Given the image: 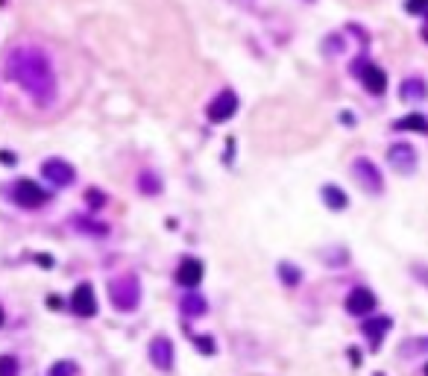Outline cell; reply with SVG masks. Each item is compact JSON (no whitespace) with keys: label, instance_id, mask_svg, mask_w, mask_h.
Listing matches in <instances>:
<instances>
[{"label":"cell","instance_id":"11","mask_svg":"<svg viewBox=\"0 0 428 376\" xmlns=\"http://www.w3.org/2000/svg\"><path fill=\"white\" fill-rule=\"evenodd\" d=\"M176 283L182 285V288H196L203 283V261L200 259H182L179 261V268H176Z\"/></svg>","mask_w":428,"mask_h":376},{"label":"cell","instance_id":"22","mask_svg":"<svg viewBox=\"0 0 428 376\" xmlns=\"http://www.w3.org/2000/svg\"><path fill=\"white\" fill-rule=\"evenodd\" d=\"M21 365L15 356H0V376H18Z\"/></svg>","mask_w":428,"mask_h":376},{"label":"cell","instance_id":"5","mask_svg":"<svg viewBox=\"0 0 428 376\" xmlns=\"http://www.w3.org/2000/svg\"><path fill=\"white\" fill-rule=\"evenodd\" d=\"M352 74L361 79V86H364L370 94H384L387 91V74L378 68V65H373V62H352Z\"/></svg>","mask_w":428,"mask_h":376},{"label":"cell","instance_id":"27","mask_svg":"<svg viewBox=\"0 0 428 376\" xmlns=\"http://www.w3.org/2000/svg\"><path fill=\"white\" fill-rule=\"evenodd\" d=\"M39 265H41V268H53V256H44V253H41V256H39Z\"/></svg>","mask_w":428,"mask_h":376},{"label":"cell","instance_id":"31","mask_svg":"<svg viewBox=\"0 0 428 376\" xmlns=\"http://www.w3.org/2000/svg\"><path fill=\"white\" fill-rule=\"evenodd\" d=\"M425 376H428V365H425Z\"/></svg>","mask_w":428,"mask_h":376},{"label":"cell","instance_id":"24","mask_svg":"<svg viewBox=\"0 0 428 376\" xmlns=\"http://www.w3.org/2000/svg\"><path fill=\"white\" fill-rule=\"evenodd\" d=\"M405 9L410 15H428V0H408Z\"/></svg>","mask_w":428,"mask_h":376},{"label":"cell","instance_id":"19","mask_svg":"<svg viewBox=\"0 0 428 376\" xmlns=\"http://www.w3.org/2000/svg\"><path fill=\"white\" fill-rule=\"evenodd\" d=\"M74 230H82L88 235H109V226L100 223V221H88V218H76L74 221Z\"/></svg>","mask_w":428,"mask_h":376},{"label":"cell","instance_id":"29","mask_svg":"<svg viewBox=\"0 0 428 376\" xmlns=\"http://www.w3.org/2000/svg\"><path fill=\"white\" fill-rule=\"evenodd\" d=\"M47 306H53V309H59V306H62V300H59V297H47Z\"/></svg>","mask_w":428,"mask_h":376},{"label":"cell","instance_id":"4","mask_svg":"<svg viewBox=\"0 0 428 376\" xmlns=\"http://www.w3.org/2000/svg\"><path fill=\"white\" fill-rule=\"evenodd\" d=\"M352 176H355L358 183L364 186V191H370V194H382V191H384V176H382V171L375 168V162L367 159V156H358V159L352 162Z\"/></svg>","mask_w":428,"mask_h":376},{"label":"cell","instance_id":"7","mask_svg":"<svg viewBox=\"0 0 428 376\" xmlns=\"http://www.w3.org/2000/svg\"><path fill=\"white\" fill-rule=\"evenodd\" d=\"M387 162H390L393 171H399V174H414V171H417V150H414L410 144H405V141L390 144Z\"/></svg>","mask_w":428,"mask_h":376},{"label":"cell","instance_id":"18","mask_svg":"<svg viewBox=\"0 0 428 376\" xmlns=\"http://www.w3.org/2000/svg\"><path fill=\"white\" fill-rule=\"evenodd\" d=\"M279 280H282L285 285H290V288H296L302 283V271L296 265H290V261H282V265H279Z\"/></svg>","mask_w":428,"mask_h":376},{"label":"cell","instance_id":"15","mask_svg":"<svg viewBox=\"0 0 428 376\" xmlns=\"http://www.w3.org/2000/svg\"><path fill=\"white\" fill-rule=\"evenodd\" d=\"M393 129H396V133H422V136H428V118L420 115V112H410V115H405V118H399L396 124H393Z\"/></svg>","mask_w":428,"mask_h":376},{"label":"cell","instance_id":"20","mask_svg":"<svg viewBox=\"0 0 428 376\" xmlns=\"http://www.w3.org/2000/svg\"><path fill=\"white\" fill-rule=\"evenodd\" d=\"M138 186H141L144 194H159V191H161V179H159L153 171H141Z\"/></svg>","mask_w":428,"mask_h":376},{"label":"cell","instance_id":"3","mask_svg":"<svg viewBox=\"0 0 428 376\" xmlns=\"http://www.w3.org/2000/svg\"><path fill=\"white\" fill-rule=\"evenodd\" d=\"M9 197L18 203L21 209H39V206L47 203V197H51V194H47L39 183H32V179H18V183L12 186Z\"/></svg>","mask_w":428,"mask_h":376},{"label":"cell","instance_id":"16","mask_svg":"<svg viewBox=\"0 0 428 376\" xmlns=\"http://www.w3.org/2000/svg\"><path fill=\"white\" fill-rule=\"evenodd\" d=\"M320 197L328 209H335V212H343L349 206V197H347V191H343L340 186H323L320 188Z\"/></svg>","mask_w":428,"mask_h":376},{"label":"cell","instance_id":"17","mask_svg":"<svg viewBox=\"0 0 428 376\" xmlns=\"http://www.w3.org/2000/svg\"><path fill=\"white\" fill-rule=\"evenodd\" d=\"M179 306H182V312H185L188 318H203V315H206V309H208L206 297H203V294H196L194 288H191V294H185L182 303H179Z\"/></svg>","mask_w":428,"mask_h":376},{"label":"cell","instance_id":"9","mask_svg":"<svg viewBox=\"0 0 428 376\" xmlns=\"http://www.w3.org/2000/svg\"><path fill=\"white\" fill-rule=\"evenodd\" d=\"M71 309H74V315H79V318H94L97 315V297H94V288L88 283H82V285L74 288Z\"/></svg>","mask_w":428,"mask_h":376},{"label":"cell","instance_id":"23","mask_svg":"<svg viewBox=\"0 0 428 376\" xmlns=\"http://www.w3.org/2000/svg\"><path fill=\"white\" fill-rule=\"evenodd\" d=\"M188 335H191V332H188ZM191 341H194L196 347H200L203 356H214V350H218V347H214V338H208V335H191Z\"/></svg>","mask_w":428,"mask_h":376},{"label":"cell","instance_id":"30","mask_svg":"<svg viewBox=\"0 0 428 376\" xmlns=\"http://www.w3.org/2000/svg\"><path fill=\"white\" fill-rule=\"evenodd\" d=\"M4 320H6V315H4V306H0V326H4Z\"/></svg>","mask_w":428,"mask_h":376},{"label":"cell","instance_id":"26","mask_svg":"<svg viewBox=\"0 0 428 376\" xmlns=\"http://www.w3.org/2000/svg\"><path fill=\"white\" fill-rule=\"evenodd\" d=\"M410 273H414L420 283H425V285H428V268H422V265H414V268H410Z\"/></svg>","mask_w":428,"mask_h":376},{"label":"cell","instance_id":"32","mask_svg":"<svg viewBox=\"0 0 428 376\" xmlns=\"http://www.w3.org/2000/svg\"><path fill=\"white\" fill-rule=\"evenodd\" d=\"M375 376H382V373H375Z\"/></svg>","mask_w":428,"mask_h":376},{"label":"cell","instance_id":"25","mask_svg":"<svg viewBox=\"0 0 428 376\" xmlns=\"http://www.w3.org/2000/svg\"><path fill=\"white\" fill-rule=\"evenodd\" d=\"M86 200H88V206H103L106 203V197L97 188H88V194H86Z\"/></svg>","mask_w":428,"mask_h":376},{"label":"cell","instance_id":"2","mask_svg":"<svg viewBox=\"0 0 428 376\" xmlns=\"http://www.w3.org/2000/svg\"><path fill=\"white\" fill-rule=\"evenodd\" d=\"M109 300L118 312H133L141 303V285H138V276L135 273H126V276H118L112 280L109 285Z\"/></svg>","mask_w":428,"mask_h":376},{"label":"cell","instance_id":"13","mask_svg":"<svg viewBox=\"0 0 428 376\" xmlns=\"http://www.w3.org/2000/svg\"><path fill=\"white\" fill-rule=\"evenodd\" d=\"M390 326H393V320H390L387 315H382V318H370V320H364V326H361V332L367 335L370 347L378 350V347L384 344V335L390 332Z\"/></svg>","mask_w":428,"mask_h":376},{"label":"cell","instance_id":"6","mask_svg":"<svg viewBox=\"0 0 428 376\" xmlns=\"http://www.w3.org/2000/svg\"><path fill=\"white\" fill-rule=\"evenodd\" d=\"M238 112V94L235 91H220L208 103V121L211 124H226Z\"/></svg>","mask_w":428,"mask_h":376},{"label":"cell","instance_id":"10","mask_svg":"<svg viewBox=\"0 0 428 376\" xmlns=\"http://www.w3.org/2000/svg\"><path fill=\"white\" fill-rule=\"evenodd\" d=\"M373 309H375V294H373L370 288L358 285V288H352V291L347 294V312H349V315L364 318V315L373 312Z\"/></svg>","mask_w":428,"mask_h":376},{"label":"cell","instance_id":"21","mask_svg":"<svg viewBox=\"0 0 428 376\" xmlns=\"http://www.w3.org/2000/svg\"><path fill=\"white\" fill-rule=\"evenodd\" d=\"M76 373H79L76 362H68V358H62V362L51 365V370H47V376H76Z\"/></svg>","mask_w":428,"mask_h":376},{"label":"cell","instance_id":"8","mask_svg":"<svg viewBox=\"0 0 428 376\" xmlns=\"http://www.w3.org/2000/svg\"><path fill=\"white\" fill-rule=\"evenodd\" d=\"M41 174H44V179L51 186H71L74 179H76V171L65 159H44Z\"/></svg>","mask_w":428,"mask_h":376},{"label":"cell","instance_id":"1","mask_svg":"<svg viewBox=\"0 0 428 376\" xmlns=\"http://www.w3.org/2000/svg\"><path fill=\"white\" fill-rule=\"evenodd\" d=\"M6 77L12 83H18L39 106L53 103L56 97V74L53 62L47 59L44 51L39 47H15L6 56Z\"/></svg>","mask_w":428,"mask_h":376},{"label":"cell","instance_id":"12","mask_svg":"<svg viewBox=\"0 0 428 376\" xmlns=\"http://www.w3.org/2000/svg\"><path fill=\"white\" fill-rule=\"evenodd\" d=\"M150 362L159 368V370H170L173 368V341L170 338H153L150 341Z\"/></svg>","mask_w":428,"mask_h":376},{"label":"cell","instance_id":"14","mask_svg":"<svg viewBox=\"0 0 428 376\" xmlns=\"http://www.w3.org/2000/svg\"><path fill=\"white\" fill-rule=\"evenodd\" d=\"M399 97L402 101H425L428 97V83L425 79H420V77H408V79H402V86H399Z\"/></svg>","mask_w":428,"mask_h":376},{"label":"cell","instance_id":"28","mask_svg":"<svg viewBox=\"0 0 428 376\" xmlns=\"http://www.w3.org/2000/svg\"><path fill=\"white\" fill-rule=\"evenodd\" d=\"M349 362H352V365H355V368H358V365H361V353H358V350H355V347H352V350H349Z\"/></svg>","mask_w":428,"mask_h":376}]
</instances>
